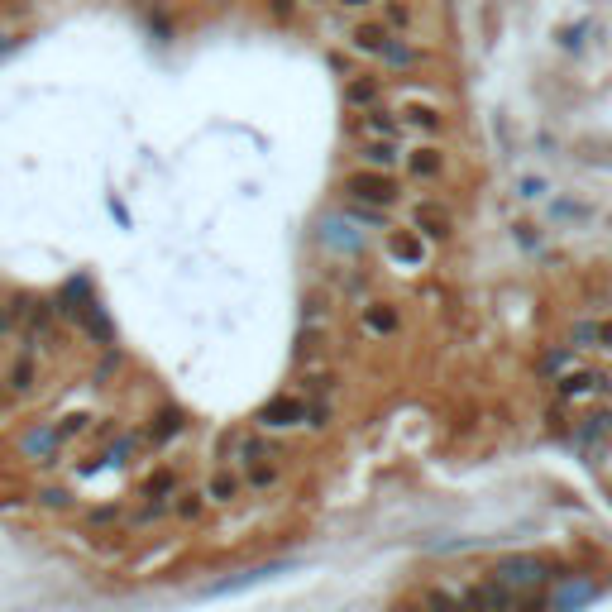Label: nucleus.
Here are the masks:
<instances>
[{"label":"nucleus","instance_id":"12","mask_svg":"<svg viewBox=\"0 0 612 612\" xmlns=\"http://www.w3.org/2000/svg\"><path fill=\"white\" fill-rule=\"evenodd\" d=\"M39 388V359L29 350H20L15 359H10V369H5V393H15V397H29Z\"/></svg>","mask_w":612,"mask_h":612},{"label":"nucleus","instance_id":"35","mask_svg":"<svg viewBox=\"0 0 612 612\" xmlns=\"http://www.w3.org/2000/svg\"><path fill=\"white\" fill-rule=\"evenodd\" d=\"M91 522L101 526V522H120V503L115 507H96V512H91Z\"/></svg>","mask_w":612,"mask_h":612},{"label":"nucleus","instance_id":"38","mask_svg":"<svg viewBox=\"0 0 612 612\" xmlns=\"http://www.w3.org/2000/svg\"><path fill=\"white\" fill-rule=\"evenodd\" d=\"M593 431H612V416H598V421H593Z\"/></svg>","mask_w":612,"mask_h":612},{"label":"nucleus","instance_id":"41","mask_svg":"<svg viewBox=\"0 0 612 612\" xmlns=\"http://www.w3.org/2000/svg\"><path fill=\"white\" fill-rule=\"evenodd\" d=\"M306 5H326V0H306Z\"/></svg>","mask_w":612,"mask_h":612},{"label":"nucleus","instance_id":"2","mask_svg":"<svg viewBox=\"0 0 612 612\" xmlns=\"http://www.w3.org/2000/svg\"><path fill=\"white\" fill-rule=\"evenodd\" d=\"M493 579L503 584V589L512 593H531V589H541L550 579V565L546 560H536V555H507L503 565L493 569Z\"/></svg>","mask_w":612,"mask_h":612},{"label":"nucleus","instance_id":"13","mask_svg":"<svg viewBox=\"0 0 612 612\" xmlns=\"http://www.w3.org/2000/svg\"><path fill=\"white\" fill-rule=\"evenodd\" d=\"M206 503H216V507H230V503H240V493H244V479L240 474H230V464H216L211 469V479H206Z\"/></svg>","mask_w":612,"mask_h":612},{"label":"nucleus","instance_id":"22","mask_svg":"<svg viewBox=\"0 0 612 612\" xmlns=\"http://www.w3.org/2000/svg\"><path fill=\"white\" fill-rule=\"evenodd\" d=\"M340 388V378L330 369H302V397L306 402H330Z\"/></svg>","mask_w":612,"mask_h":612},{"label":"nucleus","instance_id":"30","mask_svg":"<svg viewBox=\"0 0 612 612\" xmlns=\"http://www.w3.org/2000/svg\"><path fill=\"white\" fill-rule=\"evenodd\" d=\"M240 440H244V431H220V440H216V459H220V464H230V459L240 455Z\"/></svg>","mask_w":612,"mask_h":612},{"label":"nucleus","instance_id":"21","mask_svg":"<svg viewBox=\"0 0 612 612\" xmlns=\"http://www.w3.org/2000/svg\"><path fill=\"white\" fill-rule=\"evenodd\" d=\"M297 364H302V369H326V330L321 326L302 330V340H297Z\"/></svg>","mask_w":612,"mask_h":612},{"label":"nucleus","instance_id":"40","mask_svg":"<svg viewBox=\"0 0 612 612\" xmlns=\"http://www.w3.org/2000/svg\"><path fill=\"white\" fill-rule=\"evenodd\" d=\"M0 402H5V378H0Z\"/></svg>","mask_w":612,"mask_h":612},{"label":"nucleus","instance_id":"15","mask_svg":"<svg viewBox=\"0 0 612 612\" xmlns=\"http://www.w3.org/2000/svg\"><path fill=\"white\" fill-rule=\"evenodd\" d=\"M350 44H354V53H364V58H383V48L393 44V29L383 20H364V24H354Z\"/></svg>","mask_w":612,"mask_h":612},{"label":"nucleus","instance_id":"5","mask_svg":"<svg viewBox=\"0 0 612 612\" xmlns=\"http://www.w3.org/2000/svg\"><path fill=\"white\" fill-rule=\"evenodd\" d=\"M612 393V373L603 369H574L560 378V397L565 402H589V397H608Z\"/></svg>","mask_w":612,"mask_h":612},{"label":"nucleus","instance_id":"3","mask_svg":"<svg viewBox=\"0 0 612 612\" xmlns=\"http://www.w3.org/2000/svg\"><path fill=\"white\" fill-rule=\"evenodd\" d=\"M306 397L297 393H278V397H268L259 407V431H297V426H306Z\"/></svg>","mask_w":612,"mask_h":612},{"label":"nucleus","instance_id":"28","mask_svg":"<svg viewBox=\"0 0 612 612\" xmlns=\"http://www.w3.org/2000/svg\"><path fill=\"white\" fill-rule=\"evenodd\" d=\"M383 24H388V29H407V24H412V5H407V0H388V5H383Z\"/></svg>","mask_w":612,"mask_h":612},{"label":"nucleus","instance_id":"14","mask_svg":"<svg viewBox=\"0 0 612 612\" xmlns=\"http://www.w3.org/2000/svg\"><path fill=\"white\" fill-rule=\"evenodd\" d=\"M397 120H402V130H416V134L445 130V115H440V106H431V101H407V106L397 110Z\"/></svg>","mask_w":612,"mask_h":612},{"label":"nucleus","instance_id":"25","mask_svg":"<svg viewBox=\"0 0 612 612\" xmlns=\"http://www.w3.org/2000/svg\"><path fill=\"white\" fill-rule=\"evenodd\" d=\"M589 598H593V584H589V579H569L565 589L555 593V612H574L579 603H589Z\"/></svg>","mask_w":612,"mask_h":612},{"label":"nucleus","instance_id":"42","mask_svg":"<svg viewBox=\"0 0 612 612\" xmlns=\"http://www.w3.org/2000/svg\"><path fill=\"white\" fill-rule=\"evenodd\" d=\"M0 48H5V34H0Z\"/></svg>","mask_w":612,"mask_h":612},{"label":"nucleus","instance_id":"23","mask_svg":"<svg viewBox=\"0 0 612 612\" xmlns=\"http://www.w3.org/2000/svg\"><path fill=\"white\" fill-rule=\"evenodd\" d=\"M177 469H153L149 479H144V488H139V498H177Z\"/></svg>","mask_w":612,"mask_h":612},{"label":"nucleus","instance_id":"33","mask_svg":"<svg viewBox=\"0 0 612 612\" xmlns=\"http://www.w3.org/2000/svg\"><path fill=\"white\" fill-rule=\"evenodd\" d=\"M306 426H311V431H326L330 426V402H311V407H306Z\"/></svg>","mask_w":612,"mask_h":612},{"label":"nucleus","instance_id":"19","mask_svg":"<svg viewBox=\"0 0 612 612\" xmlns=\"http://www.w3.org/2000/svg\"><path fill=\"white\" fill-rule=\"evenodd\" d=\"M378 96H383V77H373V72H359V77L345 82V106H354V110L378 106Z\"/></svg>","mask_w":612,"mask_h":612},{"label":"nucleus","instance_id":"11","mask_svg":"<svg viewBox=\"0 0 612 612\" xmlns=\"http://www.w3.org/2000/svg\"><path fill=\"white\" fill-rule=\"evenodd\" d=\"M402 163H407V173H412L416 182H440V177H445V153H440L436 144H416L412 153H402Z\"/></svg>","mask_w":612,"mask_h":612},{"label":"nucleus","instance_id":"18","mask_svg":"<svg viewBox=\"0 0 612 612\" xmlns=\"http://www.w3.org/2000/svg\"><path fill=\"white\" fill-rule=\"evenodd\" d=\"M187 431V416L177 412V407H163L158 416H149V426H144V440L149 445H168V440H177Z\"/></svg>","mask_w":612,"mask_h":612},{"label":"nucleus","instance_id":"17","mask_svg":"<svg viewBox=\"0 0 612 612\" xmlns=\"http://www.w3.org/2000/svg\"><path fill=\"white\" fill-rule=\"evenodd\" d=\"M574 350H612V316H598V321H579L569 330Z\"/></svg>","mask_w":612,"mask_h":612},{"label":"nucleus","instance_id":"26","mask_svg":"<svg viewBox=\"0 0 612 612\" xmlns=\"http://www.w3.org/2000/svg\"><path fill=\"white\" fill-rule=\"evenodd\" d=\"M173 512V498H144V507L134 512V526H153V522H163Z\"/></svg>","mask_w":612,"mask_h":612},{"label":"nucleus","instance_id":"27","mask_svg":"<svg viewBox=\"0 0 612 612\" xmlns=\"http://www.w3.org/2000/svg\"><path fill=\"white\" fill-rule=\"evenodd\" d=\"M201 512H206V493H177L173 517H182V522H197Z\"/></svg>","mask_w":612,"mask_h":612},{"label":"nucleus","instance_id":"32","mask_svg":"<svg viewBox=\"0 0 612 612\" xmlns=\"http://www.w3.org/2000/svg\"><path fill=\"white\" fill-rule=\"evenodd\" d=\"M39 503L53 507V512H67V507H72V493H67V488H44V493H39Z\"/></svg>","mask_w":612,"mask_h":612},{"label":"nucleus","instance_id":"8","mask_svg":"<svg viewBox=\"0 0 612 612\" xmlns=\"http://www.w3.org/2000/svg\"><path fill=\"white\" fill-rule=\"evenodd\" d=\"M512 608H517V593L503 589L498 579L474 584V589L464 593V612H512Z\"/></svg>","mask_w":612,"mask_h":612},{"label":"nucleus","instance_id":"9","mask_svg":"<svg viewBox=\"0 0 612 612\" xmlns=\"http://www.w3.org/2000/svg\"><path fill=\"white\" fill-rule=\"evenodd\" d=\"M58 445H63V440H58V426L44 421V426H29L20 436V455L34 459V464H53V459H58Z\"/></svg>","mask_w":612,"mask_h":612},{"label":"nucleus","instance_id":"34","mask_svg":"<svg viewBox=\"0 0 612 612\" xmlns=\"http://www.w3.org/2000/svg\"><path fill=\"white\" fill-rule=\"evenodd\" d=\"M555 216H569V220H584V216H593L589 206H569V201H560V206H555Z\"/></svg>","mask_w":612,"mask_h":612},{"label":"nucleus","instance_id":"20","mask_svg":"<svg viewBox=\"0 0 612 612\" xmlns=\"http://www.w3.org/2000/svg\"><path fill=\"white\" fill-rule=\"evenodd\" d=\"M268 574H278V565H259V569H244L240 579H220V584H206V589H201V598H225V593L254 589V584H263Z\"/></svg>","mask_w":612,"mask_h":612},{"label":"nucleus","instance_id":"16","mask_svg":"<svg viewBox=\"0 0 612 612\" xmlns=\"http://www.w3.org/2000/svg\"><path fill=\"white\" fill-rule=\"evenodd\" d=\"M359 163L378 168V173H393L397 163H402V149H397V139H364L359 144Z\"/></svg>","mask_w":612,"mask_h":612},{"label":"nucleus","instance_id":"29","mask_svg":"<svg viewBox=\"0 0 612 612\" xmlns=\"http://www.w3.org/2000/svg\"><path fill=\"white\" fill-rule=\"evenodd\" d=\"M383 63H388V67H412L416 63V48L402 44V39H393V44L383 48Z\"/></svg>","mask_w":612,"mask_h":612},{"label":"nucleus","instance_id":"39","mask_svg":"<svg viewBox=\"0 0 612 612\" xmlns=\"http://www.w3.org/2000/svg\"><path fill=\"white\" fill-rule=\"evenodd\" d=\"M335 5H350V10H364V5H373V0H335Z\"/></svg>","mask_w":612,"mask_h":612},{"label":"nucleus","instance_id":"36","mask_svg":"<svg viewBox=\"0 0 612 612\" xmlns=\"http://www.w3.org/2000/svg\"><path fill=\"white\" fill-rule=\"evenodd\" d=\"M292 10H297V0H273V20H292Z\"/></svg>","mask_w":612,"mask_h":612},{"label":"nucleus","instance_id":"1","mask_svg":"<svg viewBox=\"0 0 612 612\" xmlns=\"http://www.w3.org/2000/svg\"><path fill=\"white\" fill-rule=\"evenodd\" d=\"M345 201H359V206H373V211H393L397 201H402V187H397L393 173L359 168V173L345 177Z\"/></svg>","mask_w":612,"mask_h":612},{"label":"nucleus","instance_id":"10","mask_svg":"<svg viewBox=\"0 0 612 612\" xmlns=\"http://www.w3.org/2000/svg\"><path fill=\"white\" fill-rule=\"evenodd\" d=\"M354 130H359V139H397V134H402V120H397V110L369 106L354 115Z\"/></svg>","mask_w":612,"mask_h":612},{"label":"nucleus","instance_id":"37","mask_svg":"<svg viewBox=\"0 0 612 612\" xmlns=\"http://www.w3.org/2000/svg\"><path fill=\"white\" fill-rule=\"evenodd\" d=\"M541 192H546V187H541L536 177H526V182H522V197H541Z\"/></svg>","mask_w":612,"mask_h":612},{"label":"nucleus","instance_id":"4","mask_svg":"<svg viewBox=\"0 0 612 612\" xmlns=\"http://www.w3.org/2000/svg\"><path fill=\"white\" fill-rule=\"evenodd\" d=\"M383 254H388L397 268H421V263H426V254H431V244L421 240L412 225H397V230L388 225V235H383Z\"/></svg>","mask_w":612,"mask_h":612},{"label":"nucleus","instance_id":"31","mask_svg":"<svg viewBox=\"0 0 612 612\" xmlns=\"http://www.w3.org/2000/svg\"><path fill=\"white\" fill-rule=\"evenodd\" d=\"M87 421H91L87 412H77V416H63V421H58V440H72V436H82V431H87Z\"/></svg>","mask_w":612,"mask_h":612},{"label":"nucleus","instance_id":"6","mask_svg":"<svg viewBox=\"0 0 612 612\" xmlns=\"http://www.w3.org/2000/svg\"><path fill=\"white\" fill-rule=\"evenodd\" d=\"M412 230L421 240H450V230H455V216H450V206H440V201H416L412 206Z\"/></svg>","mask_w":612,"mask_h":612},{"label":"nucleus","instance_id":"24","mask_svg":"<svg viewBox=\"0 0 612 612\" xmlns=\"http://www.w3.org/2000/svg\"><path fill=\"white\" fill-rule=\"evenodd\" d=\"M278 474H283V469H278V459H254V464H244V488H273V483H278Z\"/></svg>","mask_w":612,"mask_h":612},{"label":"nucleus","instance_id":"7","mask_svg":"<svg viewBox=\"0 0 612 612\" xmlns=\"http://www.w3.org/2000/svg\"><path fill=\"white\" fill-rule=\"evenodd\" d=\"M359 330L369 335V340H388L402 330V311L393 302H364L359 306Z\"/></svg>","mask_w":612,"mask_h":612}]
</instances>
